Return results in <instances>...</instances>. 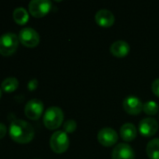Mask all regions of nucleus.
Wrapping results in <instances>:
<instances>
[{"instance_id":"obj_1","label":"nucleus","mask_w":159,"mask_h":159,"mask_svg":"<svg viewBox=\"0 0 159 159\" xmlns=\"http://www.w3.org/2000/svg\"><path fill=\"white\" fill-rule=\"evenodd\" d=\"M9 136L17 143L24 144L30 143L35 137V129L32 125L24 120L16 119L10 123Z\"/></svg>"},{"instance_id":"obj_2","label":"nucleus","mask_w":159,"mask_h":159,"mask_svg":"<svg viewBox=\"0 0 159 159\" xmlns=\"http://www.w3.org/2000/svg\"><path fill=\"white\" fill-rule=\"evenodd\" d=\"M64 120V113L60 107H49L43 116V123L48 129H56L61 127Z\"/></svg>"},{"instance_id":"obj_3","label":"nucleus","mask_w":159,"mask_h":159,"mask_svg":"<svg viewBox=\"0 0 159 159\" xmlns=\"http://www.w3.org/2000/svg\"><path fill=\"white\" fill-rule=\"evenodd\" d=\"M19 37L13 33H6L0 36V54L3 56L12 55L18 48Z\"/></svg>"},{"instance_id":"obj_4","label":"nucleus","mask_w":159,"mask_h":159,"mask_svg":"<svg viewBox=\"0 0 159 159\" xmlns=\"http://www.w3.org/2000/svg\"><path fill=\"white\" fill-rule=\"evenodd\" d=\"M50 146L56 154H62L66 152L69 146V138L67 133H66L64 130H57L53 132L50 139Z\"/></svg>"},{"instance_id":"obj_5","label":"nucleus","mask_w":159,"mask_h":159,"mask_svg":"<svg viewBox=\"0 0 159 159\" xmlns=\"http://www.w3.org/2000/svg\"><path fill=\"white\" fill-rule=\"evenodd\" d=\"M18 37L20 42L27 48H35L39 44L40 41L38 33L31 27H25L22 29Z\"/></svg>"},{"instance_id":"obj_6","label":"nucleus","mask_w":159,"mask_h":159,"mask_svg":"<svg viewBox=\"0 0 159 159\" xmlns=\"http://www.w3.org/2000/svg\"><path fill=\"white\" fill-rule=\"evenodd\" d=\"M30 14L35 18L46 16L52 9V2L49 0H32L28 5Z\"/></svg>"},{"instance_id":"obj_7","label":"nucleus","mask_w":159,"mask_h":159,"mask_svg":"<svg viewBox=\"0 0 159 159\" xmlns=\"http://www.w3.org/2000/svg\"><path fill=\"white\" fill-rule=\"evenodd\" d=\"M118 134L111 127H104L97 132V141L100 144L110 147L118 142Z\"/></svg>"},{"instance_id":"obj_8","label":"nucleus","mask_w":159,"mask_h":159,"mask_svg":"<svg viewBox=\"0 0 159 159\" xmlns=\"http://www.w3.org/2000/svg\"><path fill=\"white\" fill-rule=\"evenodd\" d=\"M44 110L43 102L38 99H32L24 106V114L31 120H37Z\"/></svg>"},{"instance_id":"obj_9","label":"nucleus","mask_w":159,"mask_h":159,"mask_svg":"<svg viewBox=\"0 0 159 159\" xmlns=\"http://www.w3.org/2000/svg\"><path fill=\"white\" fill-rule=\"evenodd\" d=\"M123 107L127 114L135 116L142 113L143 110V103L137 96L129 95L125 98L123 102Z\"/></svg>"},{"instance_id":"obj_10","label":"nucleus","mask_w":159,"mask_h":159,"mask_svg":"<svg viewBox=\"0 0 159 159\" xmlns=\"http://www.w3.org/2000/svg\"><path fill=\"white\" fill-rule=\"evenodd\" d=\"M139 130L142 136H154L158 130V122L153 117H145L140 121Z\"/></svg>"},{"instance_id":"obj_11","label":"nucleus","mask_w":159,"mask_h":159,"mask_svg":"<svg viewBox=\"0 0 159 159\" xmlns=\"http://www.w3.org/2000/svg\"><path fill=\"white\" fill-rule=\"evenodd\" d=\"M112 159H135V152L128 143H120L113 148Z\"/></svg>"},{"instance_id":"obj_12","label":"nucleus","mask_w":159,"mask_h":159,"mask_svg":"<svg viewBox=\"0 0 159 159\" xmlns=\"http://www.w3.org/2000/svg\"><path fill=\"white\" fill-rule=\"evenodd\" d=\"M96 21L98 25L102 27H110L115 21V17L113 13L106 8H101L97 11L95 16Z\"/></svg>"},{"instance_id":"obj_13","label":"nucleus","mask_w":159,"mask_h":159,"mask_svg":"<svg viewBox=\"0 0 159 159\" xmlns=\"http://www.w3.org/2000/svg\"><path fill=\"white\" fill-rule=\"evenodd\" d=\"M110 51L115 57H118V58L125 57L129 53L130 46L125 40H117V41H114L111 45Z\"/></svg>"},{"instance_id":"obj_14","label":"nucleus","mask_w":159,"mask_h":159,"mask_svg":"<svg viewBox=\"0 0 159 159\" xmlns=\"http://www.w3.org/2000/svg\"><path fill=\"white\" fill-rule=\"evenodd\" d=\"M121 138L126 142H131L137 137V128L132 123H125L120 128Z\"/></svg>"},{"instance_id":"obj_15","label":"nucleus","mask_w":159,"mask_h":159,"mask_svg":"<svg viewBox=\"0 0 159 159\" xmlns=\"http://www.w3.org/2000/svg\"><path fill=\"white\" fill-rule=\"evenodd\" d=\"M12 17H13L14 21L20 25L25 24L29 20V14H28L27 10L22 7H16L13 11Z\"/></svg>"},{"instance_id":"obj_16","label":"nucleus","mask_w":159,"mask_h":159,"mask_svg":"<svg viewBox=\"0 0 159 159\" xmlns=\"http://www.w3.org/2000/svg\"><path fill=\"white\" fill-rule=\"evenodd\" d=\"M146 153L150 159H159V138H155L147 143Z\"/></svg>"},{"instance_id":"obj_17","label":"nucleus","mask_w":159,"mask_h":159,"mask_svg":"<svg viewBox=\"0 0 159 159\" xmlns=\"http://www.w3.org/2000/svg\"><path fill=\"white\" fill-rule=\"evenodd\" d=\"M2 89L5 92L10 93L15 91L19 87V81L15 77H7L2 82Z\"/></svg>"},{"instance_id":"obj_18","label":"nucleus","mask_w":159,"mask_h":159,"mask_svg":"<svg viewBox=\"0 0 159 159\" xmlns=\"http://www.w3.org/2000/svg\"><path fill=\"white\" fill-rule=\"evenodd\" d=\"M159 105L155 101H148L143 103V112L149 116H155L158 113Z\"/></svg>"},{"instance_id":"obj_19","label":"nucleus","mask_w":159,"mask_h":159,"mask_svg":"<svg viewBox=\"0 0 159 159\" xmlns=\"http://www.w3.org/2000/svg\"><path fill=\"white\" fill-rule=\"evenodd\" d=\"M64 131L66 133H72L77 129V122L74 119H67L63 125Z\"/></svg>"},{"instance_id":"obj_20","label":"nucleus","mask_w":159,"mask_h":159,"mask_svg":"<svg viewBox=\"0 0 159 159\" xmlns=\"http://www.w3.org/2000/svg\"><path fill=\"white\" fill-rule=\"evenodd\" d=\"M151 88H152V91H153L157 97H159V78H157V79H155V80L153 81Z\"/></svg>"},{"instance_id":"obj_21","label":"nucleus","mask_w":159,"mask_h":159,"mask_svg":"<svg viewBox=\"0 0 159 159\" xmlns=\"http://www.w3.org/2000/svg\"><path fill=\"white\" fill-rule=\"evenodd\" d=\"M37 86H38V81H37V79H36V78L31 79V80L28 82V84H27V88H28V89H29L30 91L35 90V89L37 88Z\"/></svg>"},{"instance_id":"obj_22","label":"nucleus","mask_w":159,"mask_h":159,"mask_svg":"<svg viewBox=\"0 0 159 159\" xmlns=\"http://www.w3.org/2000/svg\"><path fill=\"white\" fill-rule=\"evenodd\" d=\"M7 133V128L4 124L0 123V139L4 138Z\"/></svg>"},{"instance_id":"obj_23","label":"nucleus","mask_w":159,"mask_h":159,"mask_svg":"<svg viewBox=\"0 0 159 159\" xmlns=\"http://www.w3.org/2000/svg\"><path fill=\"white\" fill-rule=\"evenodd\" d=\"M1 96H2V90H1V89H0V98H1Z\"/></svg>"}]
</instances>
